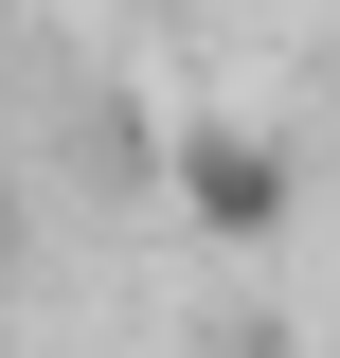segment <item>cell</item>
Returning a JSON list of instances; mask_svg holds the SVG:
<instances>
[{
	"instance_id": "obj_1",
	"label": "cell",
	"mask_w": 340,
	"mask_h": 358,
	"mask_svg": "<svg viewBox=\"0 0 340 358\" xmlns=\"http://www.w3.org/2000/svg\"><path fill=\"white\" fill-rule=\"evenodd\" d=\"M162 179H179V215L215 233V251H269V233L304 215V179L269 126H233V108H197V126H162Z\"/></svg>"
}]
</instances>
